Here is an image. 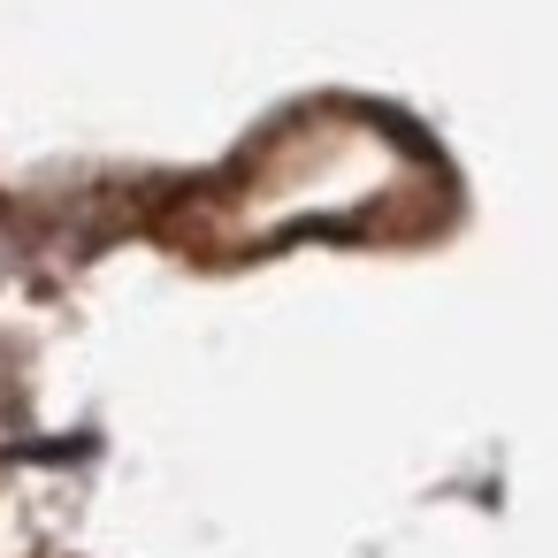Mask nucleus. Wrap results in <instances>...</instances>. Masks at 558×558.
Instances as JSON below:
<instances>
[{
    "label": "nucleus",
    "instance_id": "1",
    "mask_svg": "<svg viewBox=\"0 0 558 558\" xmlns=\"http://www.w3.org/2000/svg\"><path fill=\"white\" fill-rule=\"evenodd\" d=\"M16 428H24V413H16V367H9V352H0V459L16 451Z\"/></svg>",
    "mask_w": 558,
    "mask_h": 558
}]
</instances>
